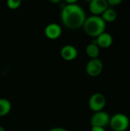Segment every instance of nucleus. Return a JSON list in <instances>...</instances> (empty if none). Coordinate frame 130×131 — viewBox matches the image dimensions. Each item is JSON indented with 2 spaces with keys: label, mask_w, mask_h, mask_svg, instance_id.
I'll list each match as a JSON object with an SVG mask.
<instances>
[{
  "label": "nucleus",
  "mask_w": 130,
  "mask_h": 131,
  "mask_svg": "<svg viewBox=\"0 0 130 131\" xmlns=\"http://www.w3.org/2000/svg\"><path fill=\"white\" fill-rule=\"evenodd\" d=\"M60 54L64 60L70 61L74 60L77 57L78 51L74 46L70 45H67L61 48Z\"/></svg>",
  "instance_id": "obj_9"
},
{
  "label": "nucleus",
  "mask_w": 130,
  "mask_h": 131,
  "mask_svg": "<svg viewBox=\"0 0 130 131\" xmlns=\"http://www.w3.org/2000/svg\"><path fill=\"white\" fill-rule=\"evenodd\" d=\"M0 131H5V129H4L2 126H0Z\"/></svg>",
  "instance_id": "obj_18"
},
{
  "label": "nucleus",
  "mask_w": 130,
  "mask_h": 131,
  "mask_svg": "<svg viewBox=\"0 0 130 131\" xmlns=\"http://www.w3.org/2000/svg\"><path fill=\"white\" fill-rule=\"evenodd\" d=\"M96 43L99 48H107L110 47L113 42V36L108 32H103L97 38H96Z\"/></svg>",
  "instance_id": "obj_10"
},
{
  "label": "nucleus",
  "mask_w": 130,
  "mask_h": 131,
  "mask_svg": "<svg viewBox=\"0 0 130 131\" xmlns=\"http://www.w3.org/2000/svg\"><path fill=\"white\" fill-rule=\"evenodd\" d=\"M86 54L91 59L98 58L100 54V48L96 43V41H92L86 47Z\"/></svg>",
  "instance_id": "obj_11"
},
{
  "label": "nucleus",
  "mask_w": 130,
  "mask_h": 131,
  "mask_svg": "<svg viewBox=\"0 0 130 131\" xmlns=\"http://www.w3.org/2000/svg\"><path fill=\"white\" fill-rule=\"evenodd\" d=\"M109 5L107 0H92L89 5V10L93 14V15L100 16L102 15L107 8Z\"/></svg>",
  "instance_id": "obj_7"
},
{
  "label": "nucleus",
  "mask_w": 130,
  "mask_h": 131,
  "mask_svg": "<svg viewBox=\"0 0 130 131\" xmlns=\"http://www.w3.org/2000/svg\"><path fill=\"white\" fill-rule=\"evenodd\" d=\"M49 131H67L66 129L63 128V127H54L52 129H51Z\"/></svg>",
  "instance_id": "obj_17"
},
{
  "label": "nucleus",
  "mask_w": 130,
  "mask_h": 131,
  "mask_svg": "<svg viewBox=\"0 0 130 131\" xmlns=\"http://www.w3.org/2000/svg\"><path fill=\"white\" fill-rule=\"evenodd\" d=\"M105 22H113L117 18L116 12L111 8H108L100 16Z\"/></svg>",
  "instance_id": "obj_12"
},
{
  "label": "nucleus",
  "mask_w": 130,
  "mask_h": 131,
  "mask_svg": "<svg viewBox=\"0 0 130 131\" xmlns=\"http://www.w3.org/2000/svg\"><path fill=\"white\" fill-rule=\"evenodd\" d=\"M106 104L107 99L101 93H95L89 99V107L94 113L103 111Z\"/></svg>",
  "instance_id": "obj_4"
},
{
  "label": "nucleus",
  "mask_w": 130,
  "mask_h": 131,
  "mask_svg": "<svg viewBox=\"0 0 130 131\" xmlns=\"http://www.w3.org/2000/svg\"><path fill=\"white\" fill-rule=\"evenodd\" d=\"M6 4H7V6L10 9L15 10V9L18 8L21 6V0H8Z\"/></svg>",
  "instance_id": "obj_14"
},
{
  "label": "nucleus",
  "mask_w": 130,
  "mask_h": 131,
  "mask_svg": "<svg viewBox=\"0 0 130 131\" xmlns=\"http://www.w3.org/2000/svg\"><path fill=\"white\" fill-rule=\"evenodd\" d=\"M110 117L108 113L101 111L95 112L90 118V124L92 127H105L110 124Z\"/></svg>",
  "instance_id": "obj_5"
},
{
  "label": "nucleus",
  "mask_w": 130,
  "mask_h": 131,
  "mask_svg": "<svg viewBox=\"0 0 130 131\" xmlns=\"http://www.w3.org/2000/svg\"><path fill=\"white\" fill-rule=\"evenodd\" d=\"M109 125L113 131H126L129 127V119L127 115L118 113L110 117Z\"/></svg>",
  "instance_id": "obj_3"
},
{
  "label": "nucleus",
  "mask_w": 130,
  "mask_h": 131,
  "mask_svg": "<svg viewBox=\"0 0 130 131\" xmlns=\"http://www.w3.org/2000/svg\"><path fill=\"white\" fill-rule=\"evenodd\" d=\"M122 1L121 0H108L107 3L109 5H112V6H116L120 4H121Z\"/></svg>",
  "instance_id": "obj_15"
},
{
  "label": "nucleus",
  "mask_w": 130,
  "mask_h": 131,
  "mask_svg": "<svg viewBox=\"0 0 130 131\" xmlns=\"http://www.w3.org/2000/svg\"><path fill=\"white\" fill-rule=\"evenodd\" d=\"M11 109L10 101L5 98H0V117L7 115Z\"/></svg>",
  "instance_id": "obj_13"
},
{
  "label": "nucleus",
  "mask_w": 130,
  "mask_h": 131,
  "mask_svg": "<svg viewBox=\"0 0 130 131\" xmlns=\"http://www.w3.org/2000/svg\"><path fill=\"white\" fill-rule=\"evenodd\" d=\"M61 21L64 26L70 29H77L83 27L87 18L83 8L75 4L65 5L61 13Z\"/></svg>",
  "instance_id": "obj_1"
},
{
  "label": "nucleus",
  "mask_w": 130,
  "mask_h": 131,
  "mask_svg": "<svg viewBox=\"0 0 130 131\" xmlns=\"http://www.w3.org/2000/svg\"><path fill=\"white\" fill-rule=\"evenodd\" d=\"M44 34L48 38L55 40L61 37L62 34V28L57 23H50L45 27Z\"/></svg>",
  "instance_id": "obj_8"
},
{
  "label": "nucleus",
  "mask_w": 130,
  "mask_h": 131,
  "mask_svg": "<svg viewBox=\"0 0 130 131\" xmlns=\"http://www.w3.org/2000/svg\"><path fill=\"white\" fill-rule=\"evenodd\" d=\"M83 27L87 35L90 37L97 38L100 35L105 32L106 22L100 16L91 15L86 18Z\"/></svg>",
  "instance_id": "obj_2"
},
{
  "label": "nucleus",
  "mask_w": 130,
  "mask_h": 131,
  "mask_svg": "<svg viewBox=\"0 0 130 131\" xmlns=\"http://www.w3.org/2000/svg\"><path fill=\"white\" fill-rule=\"evenodd\" d=\"M103 69V64L99 58L90 59L86 65V72L90 77L99 76Z\"/></svg>",
  "instance_id": "obj_6"
},
{
  "label": "nucleus",
  "mask_w": 130,
  "mask_h": 131,
  "mask_svg": "<svg viewBox=\"0 0 130 131\" xmlns=\"http://www.w3.org/2000/svg\"><path fill=\"white\" fill-rule=\"evenodd\" d=\"M91 131H106L103 127H92Z\"/></svg>",
  "instance_id": "obj_16"
}]
</instances>
